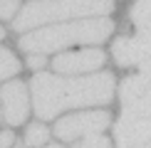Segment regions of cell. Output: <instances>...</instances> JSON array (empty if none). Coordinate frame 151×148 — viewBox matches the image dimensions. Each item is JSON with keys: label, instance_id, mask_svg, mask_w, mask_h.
Here are the masks:
<instances>
[{"label": "cell", "instance_id": "11", "mask_svg": "<svg viewBox=\"0 0 151 148\" xmlns=\"http://www.w3.org/2000/svg\"><path fill=\"white\" fill-rule=\"evenodd\" d=\"M74 148H111V143L102 133H94V136H84L79 143H74Z\"/></svg>", "mask_w": 151, "mask_h": 148}, {"label": "cell", "instance_id": "6", "mask_svg": "<svg viewBox=\"0 0 151 148\" xmlns=\"http://www.w3.org/2000/svg\"><path fill=\"white\" fill-rule=\"evenodd\" d=\"M106 126H109L106 111H84V114H70L65 119H60L55 126V133L62 141H74V138L102 133Z\"/></svg>", "mask_w": 151, "mask_h": 148}, {"label": "cell", "instance_id": "10", "mask_svg": "<svg viewBox=\"0 0 151 148\" xmlns=\"http://www.w3.org/2000/svg\"><path fill=\"white\" fill-rule=\"evenodd\" d=\"M20 72V62L15 59V54L10 49L0 47V79H8V77H15Z\"/></svg>", "mask_w": 151, "mask_h": 148}, {"label": "cell", "instance_id": "15", "mask_svg": "<svg viewBox=\"0 0 151 148\" xmlns=\"http://www.w3.org/2000/svg\"><path fill=\"white\" fill-rule=\"evenodd\" d=\"M45 148H62V146H45Z\"/></svg>", "mask_w": 151, "mask_h": 148}, {"label": "cell", "instance_id": "2", "mask_svg": "<svg viewBox=\"0 0 151 148\" xmlns=\"http://www.w3.org/2000/svg\"><path fill=\"white\" fill-rule=\"evenodd\" d=\"M114 25L106 17L97 20H79L70 25H55V27L35 30V32L22 35L20 47L30 54H45L55 49H65L72 45H99L111 35Z\"/></svg>", "mask_w": 151, "mask_h": 148}, {"label": "cell", "instance_id": "9", "mask_svg": "<svg viewBox=\"0 0 151 148\" xmlns=\"http://www.w3.org/2000/svg\"><path fill=\"white\" fill-rule=\"evenodd\" d=\"M50 138V131L47 126H42V123H32V126H27V131H25V141L22 146L27 148H37V146H45Z\"/></svg>", "mask_w": 151, "mask_h": 148}, {"label": "cell", "instance_id": "3", "mask_svg": "<svg viewBox=\"0 0 151 148\" xmlns=\"http://www.w3.org/2000/svg\"><path fill=\"white\" fill-rule=\"evenodd\" d=\"M114 10V0H32L20 10L12 27L17 32L32 30L37 25L67 20V17H87V15H109Z\"/></svg>", "mask_w": 151, "mask_h": 148}, {"label": "cell", "instance_id": "13", "mask_svg": "<svg viewBox=\"0 0 151 148\" xmlns=\"http://www.w3.org/2000/svg\"><path fill=\"white\" fill-rule=\"evenodd\" d=\"M12 138H15V136H12L10 131H0V148H10Z\"/></svg>", "mask_w": 151, "mask_h": 148}, {"label": "cell", "instance_id": "7", "mask_svg": "<svg viewBox=\"0 0 151 148\" xmlns=\"http://www.w3.org/2000/svg\"><path fill=\"white\" fill-rule=\"evenodd\" d=\"M0 99H3V121L10 126H20L27 119V86L22 82H8L0 89Z\"/></svg>", "mask_w": 151, "mask_h": 148}, {"label": "cell", "instance_id": "14", "mask_svg": "<svg viewBox=\"0 0 151 148\" xmlns=\"http://www.w3.org/2000/svg\"><path fill=\"white\" fill-rule=\"evenodd\" d=\"M27 64L32 67V69H40V67L45 64V59H42V54H32V57L27 59Z\"/></svg>", "mask_w": 151, "mask_h": 148}, {"label": "cell", "instance_id": "8", "mask_svg": "<svg viewBox=\"0 0 151 148\" xmlns=\"http://www.w3.org/2000/svg\"><path fill=\"white\" fill-rule=\"evenodd\" d=\"M104 64V52L102 49H82V52H67L52 59L55 72L60 74H84L94 72Z\"/></svg>", "mask_w": 151, "mask_h": 148}, {"label": "cell", "instance_id": "5", "mask_svg": "<svg viewBox=\"0 0 151 148\" xmlns=\"http://www.w3.org/2000/svg\"><path fill=\"white\" fill-rule=\"evenodd\" d=\"M111 57L119 67H139L141 72H151V32L114 40Z\"/></svg>", "mask_w": 151, "mask_h": 148}, {"label": "cell", "instance_id": "17", "mask_svg": "<svg viewBox=\"0 0 151 148\" xmlns=\"http://www.w3.org/2000/svg\"><path fill=\"white\" fill-rule=\"evenodd\" d=\"M0 121H3V109H0Z\"/></svg>", "mask_w": 151, "mask_h": 148}, {"label": "cell", "instance_id": "1", "mask_svg": "<svg viewBox=\"0 0 151 148\" xmlns=\"http://www.w3.org/2000/svg\"><path fill=\"white\" fill-rule=\"evenodd\" d=\"M30 91L35 101V114L40 119H55L65 109L109 104L114 96V77L109 72H102L79 79H62L40 72L32 77Z\"/></svg>", "mask_w": 151, "mask_h": 148}, {"label": "cell", "instance_id": "4", "mask_svg": "<svg viewBox=\"0 0 151 148\" xmlns=\"http://www.w3.org/2000/svg\"><path fill=\"white\" fill-rule=\"evenodd\" d=\"M119 148H149L151 146V114L146 111H122L114 128Z\"/></svg>", "mask_w": 151, "mask_h": 148}, {"label": "cell", "instance_id": "16", "mask_svg": "<svg viewBox=\"0 0 151 148\" xmlns=\"http://www.w3.org/2000/svg\"><path fill=\"white\" fill-rule=\"evenodd\" d=\"M3 35H5V32H3V27H0V40H3Z\"/></svg>", "mask_w": 151, "mask_h": 148}, {"label": "cell", "instance_id": "12", "mask_svg": "<svg viewBox=\"0 0 151 148\" xmlns=\"http://www.w3.org/2000/svg\"><path fill=\"white\" fill-rule=\"evenodd\" d=\"M17 10V0H0V17L3 20H10Z\"/></svg>", "mask_w": 151, "mask_h": 148}]
</instances>
